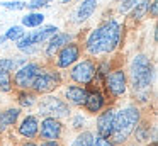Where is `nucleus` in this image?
<instances>
[{"mask_svg": "<svg viewBox=\"0 0 158 146\" xmlns=\"http://www.w3.org/2000/svg\"><path fill=\"white\" fill-rule=\"evenodd\" d=\"M124 31H126V22H121L117 15L102 17L97 26H94L90 31L85 32V37L82 44V51L89 58H97L112 54L119 49L124 39Z\"/></svg>", "mask_w": 158, "mask_h": 146, "instance_id": "nucleus-1", "label": "nucleus"}, {"mask_svg": "<svg viewBox=\"0 0 158 146\" xmlns=\"http://www.w3.org/2000/svg\"><path fill=\"white\" fill-rule=\"evenodd\" d=\"M155 63L146 53H136L131 58L126 73L136 105L150 102V92L155 83Z\"/></svg>", "mask_w": 158, "mask_h": 146, "instance_id": "nucleus-2", "label": "nucleus"}, {"mask_svg": "<svg viewBox=\"0 0 158 146\" xmlns=\"http://www.w3.org/2000/svg\"><path fill=\"white\" fill-rule=\"evenodd\" d=\"M141 121H143V111L136 104L127 102V104L114 109V122H112L110 139L117 146L127 144V141L133 138L134 129L138 127V124Z\"/></svg>", "mask_w": 158, "mask_h": 146, "instance_id": "nucleus-3", "label": "nucleus"}, {"mask_svg": "<svg viewBox=\"0 0 158 146\" xmlns=\"http://www.w3.org/2000/svg\"><path fill=\"white\" fill-rule=\"evenodd\" d=\"M58 31H61L56 24H44V26L38 27V29L32 31H26L24 37H22L19 43H15L17 49L22 53V56L31 58L36 56V54L41 53L43 46L55 36Z\"/></svg>", "mask_w": 158, "mask_h": 146, "instance_id": "nucleus-4", "label": "nucleus"}, {"mask_svg": "<svg viewBox=\"0 0 158 146\" xmlns=\"http://www.w3.org/2000/svg\"><path fill=\"white\" fill-rule=\"evenodd\" d=\"M36 111H38V117H55L60 121H65L72 114V107L65 102V98L60 97L56 94H48L41 95L36 104Z\"/></svg>", "mask_w": 158, "mask_h": 146, "instance_id": "nucleus-5", "label": "nucleus"}, {"mask_svg": "<svg viewBox=\"0 0 158 146\" xmlns=\"http://www.w3.org/2000/svg\"><path fill=\"white\" fill-rule=\"evenodd\" d=\"M102 90L107 95V98H110L114 102L126 97L127 92H129V81H127L126 70L123 66H114L109 71V75L104 78Z\"/></svg>", "mask_w": 158, "mask_h": 146, "instance_id": "nucleus-6", "label": "nucleus"}, {"mask_svg": "<svg viewBox=\"0 0 158 146\" xmlns=\"http://www.w3.org/2000/svg\"><path fill=\"white\" fill-rule=\"evenodd\" d=\"M63 85V75L61 71L55 70L53 66H43V70L39 71V75L36 77L34 83H32L31 90L34 92L38 97L48 94H55L60 87Z\"/></svg>", "mask_w": 158, "mask_h": 146, "instance_id": "nucleus-7", "label": "nucleus"}, {"mask_svg": "<svg viewBox=\"0 0 158 146\" xmlns=\"http://www.w3.org/2000/svg\"><path fill=\"white\" fill-rule=\"evenodd\" d=\"M97 73V60L89 56H82L72 68L68 70V78L72 83L82 87H92Z\"/></svg>", "mask_w": 158, "mask_h": 146, "instance_id": "nucleus-8", "label": "nucleus"}, {"mask_svg": "<svg viewBox=\"0 0 158 146\" xmlns=\"http://www.w3.org/2000/svg\"><path fill=\"white\" fill-rule=\"evenodd\" d=\"M44 65L41 61H34L29 60L27 63H24L19 70H15L12 73V83H14V88L17 90H31L32 83H34L36 77L39 75V71L43 70Z\"/></svg>", "mask_w": 158, "mask_h": 146, "instance_id": "nucleus-9", "label": "nucleus"}, {"mask_svg": "<svg viewBox=\"0 0 158 146\" xmlns=\"http://www.w3.org/2000/svg\"><path fill=\"white\" fill-rule=\"evenodd\" d=\"M83 51H82V44L80 41H72L68 43L66 46H63L61 49L56 53V56L53 58L51 61V66L58 71H63V70H70L77 61L82 58Z\"/></svg>", "mask_w": 158, "mask_h": 146, "instance_id": "nucleus-10", "label": "nucleus"}, {"mask_svg": "<svg viewBox=\"0 0 158 146\" xmlns=\"http://www.w3.org/2000/svg\"><path fill=\"white\" fill-rule=\"evenodd\" d=\"M77 37H78V32H75V31H58V32H56L55 36H53L51 39L43 46L41 51H43L44 60L51 63L53 58L56 56V53H58L63 46H66L68 43L77 41Z\"/></svg>", "mask_w": 158, "mask_h": 146, "instance_id": "nucleus-11", "label": "nucleus"}, {"mask_svg": "<svg viewBox=\"0 0 158 146\" xmlns=\"http://www.w3.org/2000/svg\"><path fill=\"white\" fill-rule=\"evenodd\" d=\"M65 122L55 117H39V132L41 141H61L65 134Z\"/></svg>", "mask_w": 158, "mask_h": 146, "instance_id": "nucleus-12", "label": "nucleus"}, {"mask_svg": "<svg viewBox=\"0 0 158 146\" xmlns=\"http://www.w3.org/2000/svg\"><path fill=\"white\" fill-rule=\"evenodd\" d=\"M97 9H99V0H78L72 10L70 22L78 27L83 26L95 15Z\"/></svg>", "mask_w": 158, "mask_h": 146, "instance_id": "nucleus-13", "label": "nucleus"}, {"mask_svg": "<svg viewBox=\"0 0 158 146\" xmlns=\"http://www.w3.org/2000/svg\"><path fill=\"white\" fill-rule=\"evenodd\" d=\"M15 132L22 141H36L39 132V117L36 114L21 115L19 122L15 124Z\"/></svg>", "mask_w": 158, "mask_h": 146, "instance_id": "nucleus-14", "label": "nucleus"}, {"mask_svg": "<svg viewBox=\"0 0 158 146\" xmlns=\"http://www.w3.org/2000/svg\"><path fill=\"white\" fill-rule=\"evenodd\" d=\"M89 88V94H87V100L83 104V111L85 114H90V115H97L100 111L109 105V98L107 95L104 94L102 87H87Z\"/></svg>", "mask_w": 158, "mask_h": 146, "instance_id": "nucleus-15", "label": "nucleus"}, {"mask_svg": "<svg viewBox=\"0 0 158 146\" xmlns=\"http://www.w3.org/2000/svg\"><path fill=\"white\" fill-rule=\"evenodd\" d=\"M114 105H107L104 111H100L95 115V132L97 136L110 138L112 134V122H114Z\"/></svg>", "mask_w": 158, "mask_h": 146, "instance_id": "nucleus-16", "label": "nucleus"}, {"mask_svg": "<svg viewBox=\"0 0 158 146\" xmlns=\"http://www.w3.org/2000/svg\"><path fill=\"white\" fill-rule=\"evenodd\" d=\"M87 94H89V88L82 87V85L68 83L63 87V98L70 107H83L87 100Z\"/></svg>", "mask_w": 158, "mask_h": 146, "instance_id": "nucleus-17", "label": "nucleus"}, {"mask_svg": "<svg viewBox=\"0 0 158 146\" xmlns=\"http://www.w3.org/2000/svg\"><path fill=\"white\" fill-rule=\"evenodd\" d=\"M21 115H22V111L19 107H14V105L7 109H0V136L10 131L12 127H15Z\"/></svg>", "mask_w": 158, "mask_h": 146, "instance_id": "nucleus-18", "label": "nucleus"}, {"mask_svg": "<svg viewBox=\"0 0 158 146\" xmlns=\"http://www.w3.org/2000/svg\"><path fill=\"white\" fill-rule=\"evenodd\" d=\"M133 138H134V144H148L151 141H156V126L150 124L143 119V121L138 124V127L134 129L133 132Z\"/></svg>", "mask_w": 158, "mask_h": 146, "instance_id": "nucleus-19", "label": "nucleus"}, {"mask_svg": "<svg viewBox=\"0 0 158 146\" xmlns=\"http://www.w3.org/2000/svg\"><path fill=\"white\" fill-rule=\"evenodd\" d=\"M46 24V14L43 10H27L24 15L21 17V26L26 31H32Z\"/></svg>", "mask_w": 158, "mask_h": 146, "instance_id": "nucleus-20", "label": "nucleus"}, {"mask_svg": "<svg viewBox=\"0 0 158 146\" xmlns=\"http://www.w3.org/2000/svg\"><path fill=\"white\" fill-rule=\"evenodd\" d=\"M150 2H151V0H139V2L136 3V7H134V9L129 12V15L126 17L127 22L138 26V24H141L143 20H146V19H148V9H150Z\"/></svg>", "mask_w": 158, "mask_h": 146, "instance_id": "nucleus-21", "label": "nucleus"}, {"mask_svg": "<svg viewBox=\"0 0 158 146\" xmlns=\"http://www.w3.org/2000/svg\"><path fill=\"white\" fill-rule=\"evenodd\" d=\"M38 95L34 94L32 90H17V107L21 109H32L36 107V104H38Z\"/></svg>", "mask_w": 158, "mask_h": 146, "instance_id": "nucleus-22", "label": "nucleus"}, {"mask_svg": "<svg viewBox=\"0 0 158 146\" xmlns=\"http://www.w3.org/2000/svg\"><path fill=\"white\" fill-rule=\"evenodd\" d=\"M94 131L90 129H83V131L77 132L75 138L70 141L68 146H94Z\"/></svg>", "mask_w": 158, "mask_h": 146, "instance_id": "nucleus-23", "label": "nucleus"}, {"mask_svg": "<svg viewBox=\"0 0 158 146\" xmlns=\"http://www.w3.org/2000/svg\"><path fill=\"white\" fill-rule=\"evenodd\" d=\"M68 126L70 129L80 132L83 129H87V115L85 112H72L68 117Z\"/></svg>", "mask_w": 158, "mask_h": 146, "instance_id": "nucleus-24", "label": "nucleus"}, {"mask_svg": "<svg viewBox=\"0 0 158 146\" xmlns=\"http://www.w3.org/2000/svg\"><path fill=\"white\" fill-rule=\"evenodd\" d=\"M26 34V29L21 26V24H12V26H9L7 29H5L4 36L7 41H10V43H19V41L24 37Z\"/></svg>", "mask_w": 158, "mask_h": 146, "instance_id": "nucleus-25", "label": "nucleus"}, {"mask_svg": "<svg viewBox=\"0 0 158 146\" xmlns=\"http://www.w3.org/2000/svg\"><path fill=\"white\" fill-rule=\"evenodd\" d=\"M138 2H139V0H119V2L116 3V7H114L116 15L117 17H127L131 10L136 7Z\"/></svg>", "mask_w": 158, "mask_h": 146, "instance_id": "nucleus-26", "label": "nucleus"}, {"mask_svg": "<svg viewBox=\"0 0 158 146\" xmlns=\"http://www.w3.org/2000/svg\"><path fill=\"white\" fill-rule=\"evenodd\" d=\"M14 90V83H12V73L0 70V94H10Z\"/></svg>", "mask_w": 158, "mask_h": 146, "instance_id": "nucleus-27", "label": "nucleus"}, {"mask_svg": "<svg viewBox=\"0 0 158 146\" xmlns=\"http://www.w3.org/2000/svg\"><path fill=\"white\" fill-rule=\"evenodd\" d=\"M0 7L10 12H22L26 10V0H0Z\"/></svg>", "mask_w": 158, "mask_h": 146, "instance_id": "nucleus-28", "label": "nucleus"}, {"mask_svg": "<svg viewBox=\"0 0 158 146\" xmlns=\"http://www.w3.org/2000/svg\"><path fill=\"white\" fill-rule=\"evenodd\" d=\"M53 0H27L26 2V10H43L51 5Z\"/></svg>", "mask_w": 158, "mask_h": 146, "instance_id": "nucleus-29", "label": "nucleus"}, {"mask_svg": "<svg viewBox=\"0 0 158 146\" xmlns=\"http://www.w3.org/2000/svg\"><path fill=\"white\" fill-rule=\"evenodd\" d=\"M94 146H117L110 138H104V136H94Z\"/></svg>", "mask_w": 158, "mask_h": 146, "instance_id": "nucleus-30", "label": "nucleus"}, {"mask_svg": "<svg viewBox=\"0 0 158 146\" xmlns=\"http://www.w3.org/2000/svg\"><path fill=\"white\" fill-rule=\"evenodd\" d=\"M148 17H150L151 20H156V17H158V0H151V2H150Z\"/></svg>", "mask_w": 158, "mask_h": 146, "instance_id": "nucleus-31", "label": "nucleus"}, {"mask_svg": "<svg viewBox=\"0 0 158 146\" xmlns=\"http://www.w3.org/2000/svg\"><path fill=\"white\" fill-rule=\"evenodd\" d=\"M39 146H63L61 141H41Z\"/></svg>", "mask_w": 158, "mask_h": 146, "instance_id": "nucleus-32", "label": "nucleus"}, {"mask_svg": "<svg viewBox=\"0 0 158 146\" xmlns=\"http://www.w3.org/2000/svg\"><path fill=\"white\" fill-rule=\"evenodd\" d=\"M19 146H39L38 141H21Z\"/></svg>", "mask_w": 158, "mask_h": 146, "instance_id": "nucleus-33", "label": "nucleus"}, {"mask_svg": "<svg viewBox=\"0 0 158 146\" xmlns=\"http://www.w3.org/2000/svg\"><path fill=\"white\" fill-rule=\"evenodd\" d=\"M78 0H60V3H63V5H68V3H77Z\"/></svg>", "mask_w": 158, "mask_h": 146, "instance_id": "nucleus-34", "label": "nucleus"}, {"mask_svg": "<svg viewBox=\"0 0 158 146\" xmlns=\"http://www.w3.org/2000/svg\"><path fill=\"white\" fill-rule=\"evenodd\" d=\"M144 146H156V141H151V143H148V144H144Z\"/></svg>", "mask_w": 158, "mask_h": 146, "instance_id": "nucleus-35", "label": "nucleus"}, {"mask_svg": "<svg viewBox=\"0 0 158 146\" xmlns=\"http://www.w3.org/2000/svg\"><path fill=\"white\" fill-rule=\"evenodd\" d=\"M126 146H139V144H134V143H133V144H126Z\"/></svg>", "mask_w": 158, "mask_h": 146, "instance_id": "nucleus-36", "label": "nucleus"}, {"mask_svg": "<svg viewBox=\"0 0 158 146\" xmlns=\"http://www.w3.org/2000/svg\"><path fill=\"white\" fill-rule=\"evenodd\" d=\"M0 146H12V144H0Z\"/></svg>", "mask_w": 158, "mask_h": 146, "instance_id": "nucleus-37", "label": "nucleus"}, {"mask_svg": "<svg viewBox=\"0 0 158 146\" xmlns=\"http://www.w3.org/2000/svg\"><path fill=\"white\" fill-rule=\"evenodd\" d=\"M0 46H2V44H0Z\"/></svg>", "mask_w": 158, "mask_h": 146, "instance_id": "nucleus-38", "label": "nucleus"}]
</instances>
